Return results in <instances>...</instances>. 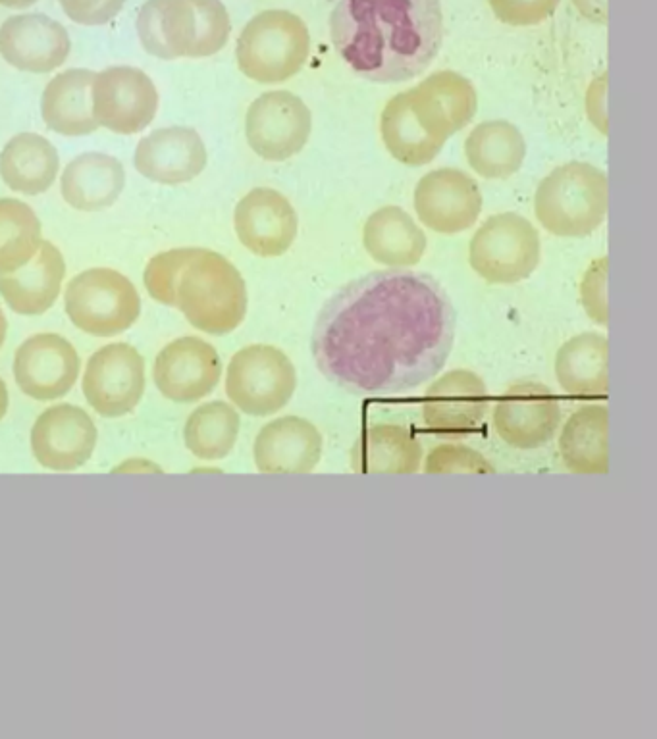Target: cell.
<instances>
[{
	"mask_svg": "<svg viewBox=\"0 0 657 739\" xmlns=\"http://www.w3.org/2000/svg\"><path fill=\"white\" fill-rule=\"evenodd\" d=\"M455 322L436 278L399 268L372 272L320 308L311 351L320 374L347 393L403 395L446 366Z\"/></svg>",
	"mask_w": 657,
	"mask_h": 739,
	"instance_id": "6da1fadb",
	"label": "cell"
},
{
	"mask_svg": "<svg viewBox=\"0 0 657 739\" xmlns=\"http://www.w3.org/2000/svg\"><path fill=\"white\" fill-rule=\"evenodd\" d=\"M330 37L349 68L374 83L422 74L444 43L440 0H338Z\"/></svg>",
	"mask_w": 657,
	"mask_h": 739,
	"instance_id": "7a4b0ae2",
	"label": "cell"
},
{
	"mask_svg": "<svg viewBox=\"0 0 657 739\" xmlns=\"http://www.w3.org/2000/svg\"><path fill=\"white\" fill-rule=\"evenodd\" d=\"M247 285L236 266L209 249L184 247L174 278V308L199 332L226 335L247 314Z\"/></svg>",
	"mask_w": 657,
	"mask_h": 739,
	"instance_id": "3957f363",
	"label": "cell"
},
{
	"mask_svg": "<svg viewBox=\"0 0 657 739\" xmlns=\"http://www.w3.org/2000/svg\"><path fill=\"white\" fill-rule=\"evenodd\" d=\"M230 31L220 0H147L137 16L143 49L160 60L212 56L226 47Z\"/></svg>",
	"mask_w": 657,
	"mask_h": 739,
	"instance_id": "277c9868",
	"label": "cell"
},
{
	"mask_svg": "<svg viewBox=\"0 0 657 739\" xmlns=\"http://www.w3.org/2000/svg\"><path fill=\"white\" fill-rule=\"evenodd\" d=\"M609 185L604 170L588 162H567L540 181L534 212L557 237H588L605 222Z\"/></svg>",
	"mask_w": 657,
	"mask_h": 739,
	"instance_id": "5b68a950",
	"label": "cell"
},
{
	"mask_svg": "<svg viewBox=\"0 0 657 739\" xmlns=\"http://www.w3.org/2000/svg\"><path fill=\"white\" fill-rule=\"evenodd\" d=\"M311 52L307 24L288 10H264L237 39L239 70L257 83H282L297 76Z\"/></svg>",
	"mask_w": 657,
	"mask_h": 739,
	"instance_id": "8992f818",
	"label": "cell"
},
{
	"mask_svg": "<svg viewBox=\"0 0 657 739\" xmlns=\"http://www.w3.org/2000/svg\"><path fill=\"white\" fill-rule=\"evenodd\" d=\"M66 314L81 332L114 337L130 330L141 314L132 280L110 268H91L68 283Z\"/></svg>",
	"mask_w": 657,
	"mask_h": 739,
	"instance_id": "52a82bcc",
	"label": "cell"
},
{
	"mask_svg": "<svg viewBox=\"0 0 657 739\" xmlns=\"http://www.w3.org/2000/svg\"><path fill=\"white\" fill-rule=\"evenodd\" d=\"M542 245L536 228L515 212L490 216L473 235L469 262L488 283L511 285L530 278L540 264Z\"/></svg>",
	"mask_w": 657,
	"mask_h": 739,
	"instance_id": "ba28073f",
	"label": "cell"
},
{
	"mask_svg": "<svg viewBox=\"0 0 657 739\" xmlns=\"http://www.w3.org/2000/svg\"><path fill=\"white\" fill-rule=\"evenodd\" d=\"M297 387L291 358L272 345L237 351L226 370L228 399L249 416H272L286 407Z\"/></svg>",
	"mask_w": 657,
	"mask_h": 739,
	"instance_id": "9c48e42d",
	"label": "cell"
},
{
	"mask_svg": "<svg viewBox=\"0 0 657 739\" xmlns=\"http://www.w3.org/2000/svg\"><path fill=\"white\" fill-rule=\"evenodd\" d=\"M158 104L153 79L139 68H106L91 81V114L99 128L135 135L151 126Z\"/></svg>",
	"mask_w": 657,
	"mask_h": 739,
	"instance_id": "30bf717a",
	"label": "cell"
},
{
	"mask_svg": "<svg viewBox=\"0 0 657 739\" xmlns=\"http://www.w3.org/2000/svg\"><path fill=\"white\" fill-rule=\"evenodd\" d=\"M313 129L305 102L288 91H270L251 102L245 116V137L253 153L270 162H284L301 153Z\"/></svg>",
	"mask_w": 657,
	"mask_h": 739,
	"instance_id": "8fae6325",
	"label": "cell"
},
{
	"mask_svg": "<svg viewBox=\"0 0 657 739\" xmlns=\"http://www.w3.org/2000/svg\"><path fill=\"white\" fill-rule=\"evenodd\" d=\"M561 424L559 399L548 385L534 380L511 383L494 408L492 426L503 443L532 451L550 443Z\"/></svg>",
	"mask_w": 657,
	"mask_h": 739,
	"instance_id": "7c38bea8",
	"label": "cell"
},
{
	"mask_svg": "<svg viewBox=\"0 0 657 739\" xmlns=\"http://www.w3.org/2000/svg\"><path fill=\"white\" fill-rule=\"evenodd\" d=\"M81 387L97 414L126 416L145 395V358L128 343H110L89 358Z\"/></svg>",
	"mask_w": 657,
	"mask_h": 739,
	"instance_id": "4fadbf2b",
	"label": "cell"
},
{
	"mask_svg": "<svg viewBox=\"0 0 657 739\" xmlns=\"http://www.w3.org/2000/svg\"><path fill=\"white\" fill-rule=\"evenodd\" d=\"M488 410L490 393L484 380L471 370H451L424 393L422 424L440 437H467L482 428Z\"/></svg>",
	"mask_w": 657,
	"mask_h": 739,
	"instance_id": "5bb4252c",
	"label": "cell"
},
{
	"mask_svg": "<svg viewBox=\"0 0 657 739\" xmlns=\"http://www.w3.org/2000/svg\"><path fill=\"white\" fill-rule=\"evenodd\" d=\"M79 360L74 345L58 333H37L14 355V380L35 401H56L78 382Z\"/></svg>",
	"mask_w": 657,
	"mask_h": 739,
	"instance_id": "9a60e30c",
	"label": "cell"
},
{
	"mask_svg": "<svg viewBox=\"0 0 657 739\" xmlns=\"http://www.w3.org/2000/svg\"><path fill=\"white\" fill-rule=\"evenodd\" d=\"M97 439V426L83 408L56 405L37 418L29 443L33 457L43 468L72 472L93 457Z\"/></svg>",
	"mask_w": 657,
	"mask_h": 739,
	"instance_id": "2e32d148",
	"label": "cell"
},
{
	"mask_svg": "<svg viewBox=\"0 0 657 739\" xmlns=\"http://www.w3.org/2000/svg\"><path fill=\"white\" fill-rule=\"evenodd\" d=\"M482 210V193L469 174L440 168L415 189V212L428 230L455 235L473 228Z\"/></svg>",
	"mask_w": 657,
	"mask_h": 739,
	"instance_id": "e0dca14e",
	"label": "cell"
},
{
	"mask_svg": "<svg viewBox=\"0 0 657 739\" xmlns=\"http://www.w3.org/2000/svg\"><path fill=\"white\" fill-rule=\"evenodd\" d=\"M153 378L166 399L197 403L216 389L222 378V360L211 343L199 337H180L158 353Z\"/></svg>",
	"mask_w": 657,
	"mask_h": 739,
	"instance_id": "ac0fdd59",
	"label": "cell"
},
{
	"mask_svg": "<svg viewBox=\"0 0 657 739\" xmlns=\"http://www.w3.org/2000/svg\"><path fill=\"white\" fill-rule=\"evenodd\" d=\"M234 228L249 253L276 258L290 251L299 218L288 197L270 187H257L237 203Z\"/></svg>",
	"mask_w": 657,
	"mask_h": 739,
	"instance_id": "d6986e66",
	"label": "cell"
},
{
	"mask_svg": "<svg viewBox=\"0 0 657 739\" xmlns=\"http://www.w3.org/2000/svg\"><path fill=\"white\" fill-rule=\"evenodd\" d=\"M407 99L421 128L444 145L453 133L471 124L478 108L473 83L451 70L434 72L422 79L417 87L407 91Z\"/></svg>",
	"mask_w": 657,
	"mask_h": 739,
	"instance_id": "ffe728a7",
	"label": "cell"
},
{
	"mask_svg": "<svg viewBox=\"0 0 657 739\" xmlns=\"http://www.w3.org/2000/svg\"><path fill=\"white\" fill-rule=\"evenodd\" d=\"M70 51L66 27L45 14L12 16L0 27V56L16 70L49 74L68 60Z\"/></svg>",
	"mask_w": 657,
	"mask_h": 739,
	"instance_id": "44dd1931",
	"label": "cell"
},
{
	"mask_svg": "<svg viewBox=\"0 0 657 739\" xmlns=\"http://www.w3.org/2000/svg\"><path fill=\"white\" fill-rule=\"evenodd\" d=\"M209 154L201 135L191 128H162L143 137L133 154L135 170L160 185H182L203 174Z\"/></svg>",
	"mask_w": 657,
	"mask_h": 739,
	"instance_id": "7402d4cb",
	"label": "cell"
},
{
	"mask_svg": "<svg viewBox=\"0 0 657 739\" xmlns=\"http://www.w3.org/2000/svg\"><path fill=\"white\" fill-rule=\"evenodd\" d=\"M324 439L313 422L280 416L255 437L253 459L263 474H309L322 459Z\"/></svg>",
	"mask_w": 657,
	"mask_h": 739,
	"instance_id": "603a6c76",
	"label": "cell"
},
{
	"mask_svg": "<svg viewBox=\"0 0 657 739\" xmlns=\"http://www.w3.org/2000/svg\"><path fill=\"white\" fill-rule=\"evenodd\" d=\"M64 276V256L53 243L41 241L37 253L26 266L12 274H0V295L14 312L22 316H39L53 308Z\"/></svg>",
	"mask_w": 657,
	"mask_h": 739,
	"instance_id": "cb8c5ba5",
	"label": "cell"
},
{
	"mask_svg": "<svg viewBox=\"0 0 657 739\" xmlns=\"http://www.w3.org/2000/svg\"><path fill=\"white\" fill-rule=\"evenodd\" d=\"M124 185L126 170L118 158L105 153H83L64 168L60 193L72 208L97 212L116 203Z\"/></svg>",
	"mask_w": 657,
	"mask_h": 739,
	"instance_id": "d4e9b609",
	"label": "cell"
},
{
	"mask_svg": "<svg viewBox=\"0 0 657 739\" xmlns=\"http://www.w3.org/2000/svg\"><path fill=\"white\" fill-rule=\"evenodd\" d=\"M422 460L421 441L397 424L368 426L351 449V468L357 474H417Z\"/></svg>",
	"mask_w": 657,
	"mask_h": 739,
	"instance_id": "484cf974",
	"label": "cell"
},
{
	"mask_svg": "<svg viewBox=\"0 0 657 739\" xmlns=\"http://www.w3.org/2000/svg\"><path fill=\"white\" fill-rule=\"evenodd\" d=\"M609 408L584 405L575 410L559 435V455L567 470L580 476L609 472Z\"/></svg>",
	"mask_w": 657,
	"mask_h": 739,
	"instance_id": "4316f807",
	"label": "cell"
},
{
	"mask_svg": "<svg viewBox=\"0 0 657 739\" xmlns=\"http://www.w3.org/2000/svg\"><path fill=\"white\" fill-rule=\"evenodd\" d=\"M609 341L602 333L575 335L555 357V376L573 397H605L609 393Z\"/></svg>",
	"mask_w": 657,
	"mask_h": 739,
	"instance_id": "83f0119b",
	"label": "cell"
},
{
	"mask_svg": "<svg viewBox=\"0 0 657 739\" xmlns=\"http://www.w3.org/2000/svg\"><path fill=\"white\" fill-rule=\"evenodd\" d=\"M363 245L376 262L392 268H409L421 262L428 241L403 208L384 206L368 216Z\"/></svg>",
	"mask_w": 657,
	"mask_h": 739,
	"instance_id": "f1b7e54d",
	"label": "cell"
},
{
	"mask_svg": "<svg viewBox=\"0 0 657 739\" xmlns=\"http://www.w3.org/2000/svg\"><path fill=\"white\" fill-rule=\"evenodd\" d=\"M91 70H66L53 77L41 97V116L47 128L64 137H83L99 126L91 114Z\"/></svg>",
	"mask_w": 657,
	"mask_h": 739,
	"instance_id": "f546056e",
	"label": "cell"
},
{
	"mask_svg": "<svg viewBox=\"0 0 657 739\" xmlns=\"http://www.w3.org/2000/svg\"><path fill=\"white\" fill-rule=\"evenodd\" d=\"M60 170L53 143L39 133L12 137L0 153V178L22 195H41L51 189Z\"/></svg>",
	"mask_w": 657,
	"mask_h": 739,
	"instance_id": "4dcf8cb0",
	"label": "cell"
},
{
	"mask_svg": "<svg viewBox=\"0 0 657 739\" xmlns=\"http://www.w3.org/2000/svg\"><path fill=\"white\" fill-rule=\"evenodd\" d=\"M465 156L469 166L482 178H511L525 162V137L511 122H484L467 137Z\"/></svg>",
	"mask_w": 657,
	"mask_h": 739,
	"instance_id": "1f68e13d",
	"label": "cell"
},
{
	"mask_svg": "<svg viewBox=\"0 0 657 739\" xmlns=\"http://www.w3.org/2000/svg\"><path fill=\"white\" fill-rule=\"evenodd\" d=\"M380 133L388 153L405 166H426L444 149V143L432 139L413 116L407 91L384 106Z\"/></svg>",
	"mask_w": 657,
	"mask_h": 739,
	"instance_id": "d6a6232c",
	"label": "cell"
},
{
	"mask_svg": "<svg viewBox=\"0 0 657 739\" xmlns=\"http://www.w3.org/2000/svg\"><path fill=\"white\" fill-rule=\"evenodd\" d=\"M241 418L236 408L212 401L195 408L184 428L185 447L201 460H220L236 447Z\"/></svg>",
	"mask_w": 657,
	"mask_h": 739,
	"instance_id": "836d02e7",
	"label": "cell"
},
{
	"mask_svg": "<svg viewBox=\"0 0 657 739\" xmlns=\"http://www.w3.org/2000/svg\"><path fill=\"white\" fill-rule=\"evenodd\" d=\"M41 241V222L33 208L18 199H0V274L26 266Z\"/></svg>",
	"mask_w": 657,
	"mask_h": 739,
	"instance_id": "e575fe53",
	"label": "cell"
},
{
	"mask_svg": "<svg viewBox=\"0 0 657 739\" xmlns=\"http://www.w3.org/2000/svg\"><path fill=\"white\" fill-rule=\"evenodd\" d=\"M426 474H496V466L473 447L442 443L430 449L422 460Z\"/></svg>",
	"mask_w": 657,
	"mask_h": 739,
	"instance_id": "d590c367",
	"label": "cell"
},
{
	"mask_svg": "<svg viewBox=\"0 0 657 739\" xmlns=\"http://www.w3.org/2000/svg\"><path fill=\"white\" fill-rule=\"evenodd\" d=\"M607 270L609 258L602 256L590 264L580 283V303L588 318L602 328L609 324V308H607Z\"/></svg>",
	"mask_w": 657,
	"mask_h": 739,
	"instance_id": "8d00e7d4",
	"label": "cell"
},
{
	"mask_svg": "<svg viewBox=\"0 0 657 739\" xmlns=\"http://www.w3.org/2000/svg\"><path fill=\"white\" fill-rule=\"evenodd\" d=\"M496 18L507 26H538L548 20L561 0H488Z\"/></svg>",
	"mask_w": 657,
	"mask_h": 739,
	"instance_id": "74e56055",
	"label": "cell"
},
{
	"mask_svg": "<svg viewBox=\"0 0 657 739\" xmlns=\"http://www.w3.org/2000/svg\"><path fill=\"white\" fill-rule=\"evenodd\" d=\"M66 16L81 26H105L124 8L126 0H58Z\"/></svg>",
	"mask_w": 657,
	"mask_h": 739,
	"instance_id": "f35d334b",
	"label": "cell"
},
{
	"mask_svg": "<svg viewBox=\"0 0 657 739\" xmlns=\"http://www.w3.org/2000/svg\"><path fill=\"white\" fill-rule=\"evenodd\" d=\"M586 112L592 126L607 135V72L592 79L586 93Z\"/></svg>",
	"mask_w": 657,
	"mask_h": 739,
	"instance_id": "ab89813d",
	"label": "cell"
},
{
	"mask_svg": "<svg viewBox=\"0 0 657 739\" xmlns=\"http://www.w3.org/2000/svg\"><path fill=\"white\" fill-rule=\"evenodd\" d=\"M580 16L590 20L592 24H607V0H573Z\"/></svg>",
	"mask_w": 657,
	"mask_h": 739,
	"instance_id": "60d3db41",
	"label": "cell"
},
{
	"mask_svg": "<svg viewBox=\"0 0 657 739\" xmlns=\"http://www.w3.org/2000/svg\"><path fill=\"white\" fill-rule=\"evenodd\" d=\"M8 405H10V395H8V387L6 383L0 380V420L6 416L8 412Z\"/></svg>",
	"mask_w": 657,
	"mask_h": 739,
	"instance_id": "b9f144b4",
	"label": "cell"
},
{
	"mask_svg": "<svg viewBox=\"0 0 657 739\" xmlns=\"http://www.w3.org/2000/svg\"><path fill=\"white\" fill-rule=\"evenodd\" d=\"M35 2L37 0H0V4L6 6V8H27V6H31Z\"/></svg>",
	"mask_w": 657,
	"mask_h": 739,
	"instance_id": "7bdbcfd3",
	"label": "cell"
},
{
	"mask_svg": "<svg viewBox=\"0 0 657 739\" xmlns=\"http://www.w3.org/2000/svg\"><path fill=\"white\" fill-rule=\"evenodd\" d=\"M6 333H8V322H6V316H4V312L0 308V349H2L4 341H6Z\"/></svg>",
	"mask_w": 657,
	"mask_h": 739,
	"instance_id": "ee69618b",
	"label": "cell"
}]
</instances>
